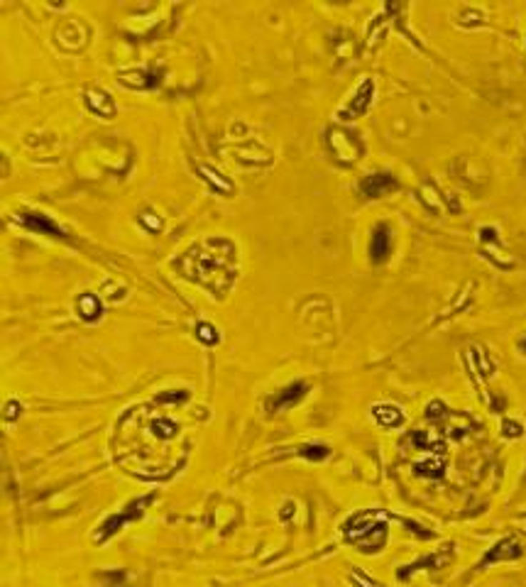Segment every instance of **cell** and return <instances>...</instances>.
<instances>
[{"label": "cell", "instance_id": "obj_1", "mask_svg": "<svg viewBox=\"0 0 526 587\" xmlns=\"http://www.w3.org/2000/svg\"><path fill=\"white\" fill-rule=\"evenodd\" d=\"M360 528H345L348 536H350L355 543L360 546V551H368V553H375L385 546L387 541V523L385 521H377L375 516L370 514H358L353 516Z\"/></svg>", "mask_w": 526, "mask_h": 587}, {"label": "cell", "instance_id": "obj_2", "mask_svg": "<svg viewBox=\"0 0 526 587\" xmlns=\"http://www.w3.org/2000/svg\"><path fill=\"white\" fill-rule=\"evenodd\" d=\"M373 96H375V81L373 79H365L363 84L355 89V94L350 96V101L345 103V106L338 111V118L340 120H355L360 118L365 111L370 108V103H373Z\"/></svg>", "mask_w": 526, "mask_h": 587}, {"label": "cell", "instance_id": "obj_3", "mask_svg": "<svg viewBox=\"0 0 526 587\" xmlns=\"http://www.w3.org/2000/svg\"><path fill=\"white\" fill-rule=\"evenodd\" d=\"M399 189V181L394 179L387 171H377V174H368L363 181H360V194L365 199H382V196L392 194Z\"/></svg>", "mask_w": 526, "mask_h": 587}, {"label": "cell", "instance_id": "obj_4", "mask_svg": "<svg viewBox=\"0 0 526 587\" xmlns=\"http://www.w3.org/2000/svg\"><path fill=\"white\" fill-rule=\"evenodd\" d=\"M522 556H524L522 541L514 538V536H507V538L497 541L492 548L487 551V556L480 561L477 568H485V566H490V563H500V561H517V558H522Z\"/></svg>", "mask_w": 526, "mask_h": 587}, {"label": "cell", "instance_id": "obj_5", "mask_svg": "<svg viewBox=\"0 0 526 587\" xmlns=\"http://www.w3.org/2000/svg\"><path fill=\"white\" fill-rule=\"evenodd\" d=\"M306 384L304 382H294V384H289L287 389H282L279 394H274L267 399V408L270 411H287V408H291L294 404H299L301 399H304V394H306Z\"/></svg>", "mask_w": 526, "mask_h": 587}, {"label": "cell", "instance_id": "obj_6", "mask_svg": "<svg viewBox=\"0 0 526 587\" xmlns=\"http://www.w3.org/2000/svg\"><path fill=\"white\" fill-rule=\"evenodd\" d=\"M390 252H392V230L387 223H382V226L375 228L373 240H370V260L375 264H382L390 257Z\"/></svg>", "mask_w": 526, "mask_h": 587}, {"label": "cell", "instance_id": "obj_7", "mask_svg": "<svg viewBox=\"0 0 526 587\" xmlns=\"http://www.w3.org/2000/svg\"><path fill=\"white\" fill-rule=\"evenodd\" d=\"M20 223H22L25 228L34 230V233H42V235H54V238H64V235H66L64 230L56 226V223L51 221L49 216H42V213H32V211L22 213V216H20Z\"/></svg>", "mask_w": 526, "mask_h": 587}, {"label": "cell", "instance_id": "obj_8", "mask_svg": "<svg viewBox=\"0 0 526 587\" xmlns=\"http://www.w3.org/2000/svg\"><path fill=\"white\" fill-rule=\"evenodd\" d=\"M373 418L385 428H399L404 423V413L399 406L394 404H375L373 406Z\"/></svg>", "mask_w": 526, "mask_h": 587}, {"label": "cell", "instance_id": "obj_9", "mask_svg": "<svg viewBox=\"0 0 526 587\" xmlns=\"http://www.w3.org/2000/svg\"><path fill=\"white\" fill-rule=\"evenodd\" d=\"M147 502H150V497H147L145 502H142V499H137V502H135L133 506H128V511H125V514H116V516H111V519H108V521L101 526V528H103V536H111V533H116L118 528H123L128 521L137 519V516L142 514V509H137V506H145Z\"/></svg>", "mask_w": 526, "mask_h": 587}, {"label": "cell", "instance_id": "obj_10", "mask_svg": "<svg viewBox=\"0 0 526 587\" xmlns=\"http://www.w3.org/2000/svg\"><path fill=\"white\" fill-rule=\"evenodd\" d=\"M330 145L335 147V154H338L340 159H345V162H350V159H348V152H345L348 147L358 154L363 152V147H360V142L355 140V135H348V132H330Z\"/></svg>", "mask_w": 526, "mask_h": 587}, {"label": "cell", "instance_id": "obj_11", "mask_svg": "<svg viewBox=\"0 0 526 587\" xmlns=\"http://www.w3.org/2000/svg\"><path fill=\"white\" fill-rule=\"evenodd\" d=\"M86 101H88L91 111H96L98 115H106V118L116 115V103H113V98L108 94H88Z\"/></svg>", "mask_w": 526, "mask_h": 587}, {"label": "cell", "instance_id": "obj_12", "mask_svg": "<svg viewBox=\"0 0 526 587\" xmlns=\"http://www.w3.org/2000/svg\"><path fill=\"white\" fill-rule=\"evenodd\" d=\"M450 558H453V551H448V553H445V556H441V553L426 556L424 561H416V563H411V566H407V571H399V578H404V580H407V578H409V573L419 571L421 566H433V568H441V566H445V563L450 561Z\"/></svg>", "mask_w": 526, "mask_h": 587}, {"label": "cell", "instance_id": "obj_13", "mask_svg": "<svg viewBox=\"0 0 526 587\" xmlns=\"http://www.w3.org/2000/svg\"><path fill=\"white\" fill-rule=\"evenodd\" d=\"M79 308H81V316L84 318H88V321H96L98 318V313H101V306H98V298L96 296H84L81 301H79Z\"/></svg>", "mask_w": 526, "mask_h": 587}, {"label": "cell", "instance_id": "obj_14", "mask_svg": "<svg viewBox=\"0 0 526 587\" xmlns=\"http://www.w3.org/2000/svg\"><path fill=\"white\" fill-rule=\"evenodd\" d=\"M299 456H304L308 460H323L330 456V451H328V446H304L299 451Z\"/></svg>", "mask_w": 526, "mask_h": 587}, {"label": "cell", "instance_id": "obj_15", "mask_svg": "<svg viewBox=\"0 0 526 587\" xmlns=\"http://www.w3.org/2000/svg\"><path fill=\"white\" fill-rule=\"evenodd\" d=\"M502 428H505V436L507 438H519V436H524V426L517 423V421H510L507 418L505 423H502Z\"/></svg>", "mask_w": 526, "mask_h": 587}, {"label": "cell", "instance_id": "obj_16", "mask_svg": "<svg viewBox=\"0 0 526 587\" xmlns=\"http://www.w3.org/2000/svg\"><path fill=\"white\" fill-rule=\"evenodd\" d=\"M198 338H203V341H208V343H216L213 328H211V326H198Z\"/></svg>", "mask_w": 526, "mask_h": 587}, {"label": "cell", "instance_id": "obj_17", "mask_svg": "<svg viewBox=\"0 0 526 587\" xmlns=\"http://www.w3.org/2000/svg\"><path fill=\"white\" fill-rule=\"evenodd\" d=\"M15 408H17V404H15V401H10V406H8V418H15V416H17Z\"/></svg>", "mask_w": 526, "mask_h": 587}, {"label": "cell", "instance_id": "obj_18", "mask_svg": "<svg viewBox=\"0 0 526 587\" xmlns=\"http://www.w3.org/2000/svg\"><path fill=\"white\" fill-rule=\"evenodd\" d=\"M145 221H147V223H150V226H152V228H157V226H159V223H157V221H154V218H152V216H145Z\"/></svg>", "mask_w": 526, "mask_h": 587}, {"label": "cell", "instance_id": "obj_19", "mask_svg": "<svg viewBox=\"0 0 526 587\" xmlns=\"http://www.w3.org/2000/svg\"><path fill=\"white\" fill-rule=\"evenodd\" d=\"M519 345H522V350H526V338H524V341H522V343H519Z\"/></svg>", "mask_w": 526, "mask_h": 587}]
</instances>
